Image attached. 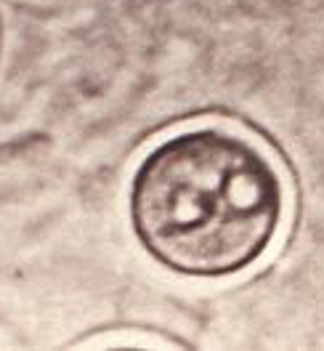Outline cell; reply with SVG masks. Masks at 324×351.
Segmentation results:
<instances>
[{"mask_svg":"<svg viewBox=\"0 0 324 351\" xmlns=\"http://www.w3.org/2000/svg\"><path fill=\"white\" fill-rule=\"evenodd\" d=\"M287 216V184L250 136L197 125L165 136L128 184L133 237L178 277L223 280L269 253Z\"/></svg>","mask_w":324,"mask_h":351,"instance_id":"6da1fadb","label":"cell"}]
</instances>
